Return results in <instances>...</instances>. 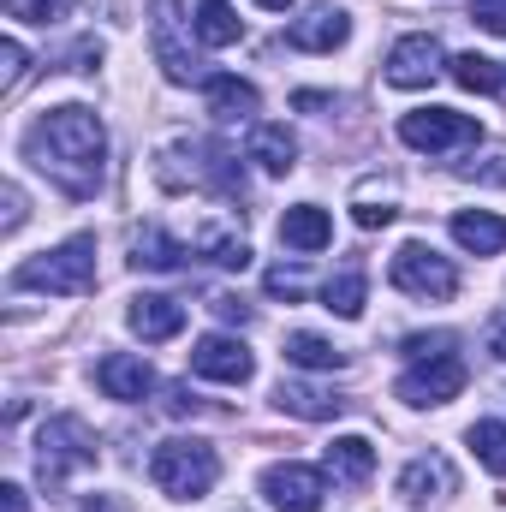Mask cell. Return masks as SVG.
Instances as JSON below:
<instances>
[{"label": "cell", "instance_id": "d6986e66", "mask_svg": "<svg viewBox=\"0 0 506 512\" xmlns=\"http://www.w3.org/2000/svg\"><path fill=\"white\" fill-rule=\"evenodd\" d=\"M155 54H161V72L173 78V84H191V72H197V60L179 48V36H173V6L161 0L155 6Z\"/></svg>", "mask_w": 506, "mask_h": 512}, {"label": "cell", "instance_id": "4fadbf2b", "mask_svg": "<svg viewBox=\"0 0 506 512\" xmlns=\"http://www.w3.org/2000/svg\"><path fill=\"white\" fill-rule=\"evenodd\" d=\"M126 322H131V334H143V340H173L185 328V304L161 298V292H143V298H131Z\"/></svg>", "mask_w": 506, "mask_h": 512}, {"label": "cell", "instance_id": "e575fe53", "mask_svg": "<svg viewBox=\"0 0 506 512\" xmlns=\"http://www.w3.org/2000/svg\"><path fill=\"white\" fill-rule=\"evenodd\" d=\"M78 512H131V507L120 501V495H90V501H84Z\"/></svg>", "mask_w": 506, "mask_h": 512}, {"label": "cell", "instance_id": "603a6c76", "mask_svg": "<svg viewBox=\"0 0 506 512\" xmlns=\"http://www.w3.org/2000/svg\"><path fill=\"white\" fill-rule=\"evenodd\" d=\"M197 36L209 48H233L239 42V12L233 0H197Z\"/></svg>", "mask_w": 506, "mask_h": 512}, {"label": "cell", "instance_id": "d6a6232c", "mask_svg": "<svg viewBox=\"0 0 506 512\" xmlns=\"http://www.w3.org/2000/svg\"><path fill=\"white\" fill-rule=\"evenodd\" d=\"M393 215H399V209H387V203H358V209H352V221H358L364 233H376V227H393Z\"/></svg>", "mask_w": 506, "mask_h": 512}, {"label": "cell", "instance_id": "8d00e7d4", "mask_svg": "<svg viewBox=\"0 0 506 512\" xmlns=\"http://www.w3.org/2000/svg\"><path fill=\"white\" fill-rule=\"evenodd\" d=\"M215 316H227V322H251V310H245L239 298H215Z\"/></svg>", "mask_w": 506, "mask_h": 512}, {"label": "cell", "instance_id": "83f0119b", "mask_svg": "<svg viewBox=\"0 0 506 512\" xmlns=\"http://www.w3.org/2000/svg\"><path fill=\"white\" fill-rule=\"evenodd\" d=\"M197 251L209 256V262H221V268H245V262H251V245H245L239 233H221V227H209V233L197 239Z\"/></svg>", "mask_w": 506, "mask_h": 512}, {"label": "cell", "instance_id": "d590c367", "mask_svg": "<svg viewBox=\"0 0 506 512\" xmlns=\"http://www.w3.org/2000/svg\"><path fill=\"white\" fill-rule=\"evenodd\" d=\"M24 221V197H18V185H6V233Z\"/></svg>", "mask_w": 506, "mask_h": 512}, {"label": "cell", "instance_id": "f35d334b", "mask_svg": "<svg viewBox=\"0 0 506 512\" xmlns=\"http://www.w3.org/2000/svg\"><path fill=\"white\" fill-rule=\"evenodd\" d=\"M489 352H495V358H506V316L489 328Z\"/></svg>", "mask_w": 506, "mask_h": 512}, {"label": "cell", "instance_id": "30bf717a", "mask_svg": "<svg viewBox=\"0 0 506 512\" xmlns=\"http://www.w3.org/2000/svg\"><path fill=\"white\" fill-rule=\"evenodd\" d=\"M441 72V42L435 36H399L387 48V84L393 90H423Z\"/></svg>", "mask_w": 506, "mask_h": 512}, {"label": "cell", "instance_id": "e0dca14e", "mask_svg": "<svg viewBox=\"0 0 506 512\" xmlns=\"http://www.w3.org/2000/svg\"><path fill=\"white\" fill-rule=\"evenodd\" d=\"M453 239L477 256H501L506 251V221L489 215V209H465V215H453Z\"/></svg>", "mask_w": 506, "mask_h": 512}, {"label": "cell", "instance_id": "277c9868", "mask_svg": "<svg viewBox=\"0 0 506 512\" xmlns=\"http://www.w3.org/2000/svg\"><path fill=\"white\" fill-rule=\"evenodd\" d=\"M84 465H96V435H90V423L72 417V411L48 417V423L36 429V471H42V483L54 489L60 477H72V471H84Z\"/></svg>", "mask_w": 506, "mask_h": 512}, {"label": "cell", "instance_id": "484cf974", "mask_svg": "<svg viewBox=\"0 0 506 512\" xmlns=\"http://www.w3.org/2000/svg\"><path fill=\"white\" fill-rule=\"evenodd\" d=\"M453 84H459V90H477V96H495L506 84V72L489 54H459V60H453Z\"/></svg>", "mask_w": 506, "mask_h": 512}, {"label": "cell", "instance_id": "74e56055", "mask_svg": "<svg viewBox=\"0 0 506 512\" xmlns=\"http://www.w3.org/2000/svg\"><path fill=\"white\" fill-rule=\"evenodd\" d=\"M0 512H24V489L18 483H0Z\"/></svg>", "mask_w": 506, "mask_h": 512}, {"label": "cell", "instance_id": "9a60e30c", "mask_svg": "<svg viewBox=\"0 0 506 512\" xmlns=\"http://www.w3.org/2000/svg\"><path fill=\"white\" fill-rule=\"evenodd\" d=\"M399 495H405L411 507H429V501L453 495V465H447L441 453H429V459H411V465L399 471Z\"/></svg>", "mask_w": 506, "mask_h": 512}, {"label": "cell", "instance_id": "ba28073f", "mask_svg": "<svg viewBox=\"0 0 506 512\" xmlns=\"http://www.w3.org/2000/svg\"><path fill=\"white\" fill-rule=\"evenodd\" d=\"M191 370L197 376H209V382H227V387H245L256 376V358L245 340H233V334H203L197 346H191Z\"/></svg>", "mask_w": 506, "mask_h": 512}, {"label": "cell", "instance_id": "7a4b0ae2", "mask_svg": "<svg viewBox=\"0 0 506 512\" xmlns=\"http://www.w3.org/2000/svg\"><path fill=\"white\" fill-rule=\"evenodd\" d=\"M12 286L18 292H60V298H84L96 286V239H66L60 251H42L30 262L12 268Z\"/></svg>", "mask_w": 506, "mask_h": 512}, {"label": "cell", "instance_id": "3957f363", "mask_svg": "<svg viewBox=\"0 0 506 512\" xmlns=\"http://www.w3.org/2000/svg\"><path fill=\"white\" fill-rule=\"evenodd\" d=\"M149 477H155V489L173 495V501H203V495L215 489V477H221V459H215V447H203V441H161V447L149 453Z\"/></svg>", "mask_w": 506, "mask_h": 512}, {"label": "cell", "instance_id": "7402d4cb", "mask_svg": "<svg viewBox=\"0 0 506 512\" xmlns=\"http://www.w3.org/2000/svg\"><path fill=\"white\" fill-rule=\"evenodd\" d=\"M286 364H298V370H340L346 352L334 340H322V334H286Z\"/></svg>", "mask_w": 506, "mask_h": 512}, {"label": "cell", "instance_id": "2e32d148", "mask_svg": "<svg viewBox=\"0 0 506 512\" xmlns=\"http://www.w3.org/2000/svg\"><path fill=\"white\" fill-rule=\"evenodd\" d=\"M328 239H334V221H328V209H316V203H298V209H286L280 215V245H292V251H328Z\"/></svg>", "mask_w": 506, "mask_h": 512}, {"label": "cell", "instance_id": "f546056e", "mask_svg": "<svg viewBox=\"0 0 506 512\" xmlns=\"http://www.w3.org/2000/svg\"><path fill=\"white\" fill-rule=\"evenodd\" d=\"M24 72H30L24 48H18V42H0V84H6V90H18V84H24Z\"/></svg>", "mask_w": 506, "mask_h": 512}, {"label": "cell", "instance_id": "cb8c5ba5", "mask_svg": "<svg viewBox=\"0 0 506 512\" xmlns=\"http://www.w3.org/2000/svg\"><path fill=\"white\" fill-rule=\"evenodd\" d=\"M185 251L161 233V227H143L137 239H131V268H155V274H167V268H179Z\"/></svg>", "mask_w": 506, "mask_h": 512}, {"label": "cell", "instance_id": "4dcf8cb0", "mask_svg": "<svg viewBox=\"0 0 506 512\" xmlns=\"http://www.w3.org/2000/svg\"><path fill=\"white\" fill-rule=\"evenodd\" d=\"M447 346H453V334H411L405 340V358H417V364L423 358H447Z\"/></svg>", "mask_w": 506, "mask_h": 512}, {"label": "cell", "instance_id": "4316f807", "mask_svg": "<svg viewBox=\"0 0 506 512\" xmlns=\"http://www.w3.org/2000/svg\"><path fill=\"white\" fill-rule=\"evenodd\" d=\"M322 310H334V316H364V274H334L328 286H322Z\"/></svg>", "mask_w": 506, "mask_h": 512}, {"label": "cell", "instance_id": "ac0fdd59", "mask_svg": "<svg viewBox=\"0 0 506 512\" xmlns=\"http://www.w3.org/2000/svg\"><path fill=\"white\" fill-rule=\"evenodd\" d=\"M274 405L292 411V417H304V423H328V417H340L346 399H334V393H322V387H310V382H280L274 387Z\"/></svg>", "mask_w": 506, "mask_h": 512}, {"label": "cell", "instance_id": "7c38bea8", "mask_svg": "<svg viewBox=\"0 0 506 512\" xmlns=\"http://www.w3.org/2000/svg\"><path fill=\"white\" fill-rule=\"evenodd\" d=\"M96 387H102L108 399L137 405V399L155 387V376H149V364H143V358H131V352H108V358L96 364Z\"/></svg>", "mask_w": 506, "mask_h": 512}, {"label": "cell", "instance_id": "f1b7e54d", "mask_svg": "<svg viewBox=\"0 0 506 512\" xmlns=\"http://www.w3.org/2000/svg\"><path fill=\"white\" fill-rule=\"evenodd\" d=\"M6 6V18H18V24H60L78 0H0Z\"/></svg>", "mask_w": 506, "mask_h": 512}, {"label": "cell", "instance_id": "ffe728a7", "mask_svg": "<svg viewBox=\"0 0 506 512\" xmlns=\"http://www.w3.org/2000/svg\"><path fill=\"white\" fill-rule=\"evenodd\" d=\"M251 161L262 167V173H292V161H298L292 131L286 126H256L251 131Z\"/></svg>", "mask_w": 506, "mask_h": 512}, {"label": "cell", "instance_id": "6da1fadb", "mask_svg": "<svg viewBox=\"0 0 506 512\" xmlns=\"http://www.w3.org/2000/svg\"><path fill=\"white\" fill-rule=\"evenodd\" d=\"M30 161L66 191V197H90L102 185V161H108V131L96 120V108L84 102H66V108H48L30 137H24Z\"/></svg>", "mask_w": 506, "mask_h": 512}, {"label": "cell", "instance_id": "836d02e7", "mask_svg": "<svg viewBox=\"0 0 506 512\" xmlns=\"http://www.w3.org/2000/svg\"><path fill=\"white\" fill-rule=\"evenodd\" d=\"M268 292H274V298H304V280L286 274V268H274V274H268Z\"/></svg>", "mask_w": 506, "mask_h": 512}, {"label": "cell", "instance_id": "5b68a950", "mask_svg": "<svg viewBox=\"0 0 506 512\" xmlns=\"http://www.w3.org/2000/svg\"><path fill=\"white\" fill-rule=\"evenodd\" d=\"M393 286H399L405 298L447 304V298L459 292V268L435 251V245H417V239H411V245H399V256H393Z\"/></svg>", "mask_w": 506, "mask_h": 512}, {"label": "cell", "instance_id": "ab89813d", "mask_svg": "<svg viewBox=\"0 0 506 512\" xmlns=\"http://www.w3.org/2000/svg\"><path fill=\"white\" fill-rule=\"evenodd\" d=\"M256 6H262V12H286L292 0H256Z\"/></svg>", "mask_w": 506, "mask_h": 512}, {"label": "cell", "instance_id": "52a82bcc", "mask_svg": "<svg viewBox=\"0 0 506 512\" xmlns=\"http://www.w3.org/2000/svg\"><path fill=\"white\" fill-rule=\"evenodd\" d=\"M322 495H328L322 471H310V465H298V459L262 471V501L274 512H322Z\"/></svg>", "mask_w": 506, "mask_h": 512}, {"label": "cell", "instance_id": "8992f818", "mask_svg": "<svg viewBox=\"0 0 506 512\" xmlns=\"http://www.w3.org/2000/svg\"><path fill=\"white\" fill-rule=\"evenodd\" d=\"M399 137H405L411 149H423V155H441V149H465V143H477L483 126H477L471 114H453V108H417V114L399 120Z\"/></svg>", "mask_w": 506, "mask_h": 512}, {"label": "cell", "instance_id": "44dd1931", "mask_svg": "<svg viewBox=\"0 0 506 512\" xmlns=\"http://www.w3.org/2000/svg\"><path fill=\"white\" fill-rule=\"evenodd\" d=\"M209 114H221V120H245V114H256V84H245V78H209Z\"/></svg>", "mask_w": 506, "mask_h": 512}, {"label": "cell", "instance_id": "9c48e42d", "mask_svg": "<svg viewBox=\"0 0 506 512\" xmlns=\"http://www.w3.org/2000/svg\"><path fill=\"white\" fill-rule=\"evenodd\" d=\"M459 387H465V364L447 352V358H423L417 370H405L399 399L405 405H447V399H459Z\"/></svg>", "mask_w": 506, "mask_h": 512}, {"label": "cell", "instance_id": "d4e9b609", "mask_svg": "<svg viewBox=\"0 0 506 512\" xmlns=\"http://www.w3.org/2000/svg\"><path fill=\"white\" fill-rule=\"evenodd\" d=\"M465 441H471V453H477V465H483V471L506 477V423L483 417V423H471V429H465Z\"/></svg>", "mask_w": 506, "mask_h": 512}, {"label": "cell", "instance_id": "1f68e13d", "mask_svg": "<svg viewBox=\"0 0 506 512\" xmlns=\"http://www.w3.org/2000/svg\"><path fill=\"white\" fill-rule=\"evenodd\" d=\"M471 18H477L489 36H506V0H471Z\"/></svg>", "mask_w": 506, "mask_h": 512}, {"label": "cell", "instance_id": "8fae6325", "mask_svg": "<svg viewBox=\"0 0 506 512\" xmlns=\"http://www.w3.org/2000/svg\"><path fill=\"white\" fill-rule=\"evenodd\" d=\"M346 36H352V18H346L340 6H316V12H304V18H292V30H286V42L304 48V54H334Z\"/></svg>", "mask_w": 506, "mask_h": 512}, {"label": "cell", "instance_id": "5bb4252c", "mask_svg": "<svg viewBox=\"0 0 506 512\" xmlns=\"http://www.w3.org/2000/svg\"><path fill=\"white\" fill-rule=\"evenodd\" d=\"M322 471H328L340 489H358V483H370V477H376V447H370L364 435H340V441L328 447Z\"/></svg>", "mask_w": 506, "mask_h": 512}]
</instances>
